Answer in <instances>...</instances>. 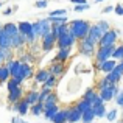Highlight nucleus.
<instances>
[{
    "label": "nucleus",
    "instance_id": "nucleus-1",
    "mask_svg": "<svg viewBox=\"0 0 123 123\" xmlns=\"http://www.w3.org/2000/svg\"><path fill=\"white\" fill-rule=\"evenodd\" d=\"M69 27H70V31L73 33V36H75L78 41H81L84 37H87L92 25H90L87 20H84V19H75V20L69 22Z\"/></svg>",
    "mask_w": 123,
    "mask_h": 123
},
{
    "label": "nucleus",
    "instance_id": "nucleus-2",
    "mask_svg": "<svg viewBox=\"0 0 123 123\" xmlns=\"http://www.w3.org/2000/svg\"><path fill=\"white\" fill-rule=\"evenodd\" d=\"M97 47H98V45L93 44L92 41H89V37H84V39L78 41V51L83 55V56H87V58L95 56Z\"/></svg>",
    "mask_w": 123,
    "mask_h": 123
},
{
    "label": "nucleus",
    "instance_id": "nucleus-3",
    "mask_svg": "<svg viewBox=\"0 0 123 123\" xmlns=\"http://www.w3.org/2000/svg\"><path fill=\"white\" fill-rule=\"evenodd\" d=\"M51 27H53V24L50 22L48 17L37 19L36 22H33V28H34V33L37 34V37H42V36H45L47 33H50Z\"/></svg>",
    "mask_w": 123,
    "mask_h": 123
},
{
    "label": "nucleus",
    "instance_id": "nucleus-4",
    "mask_svg": "<svg viewBox=\"0 0 123 123\" xmlns=\"http://www.w3.org/2000/svg\"><path fill=\"white\" fill-rule=\"evenodd\" d=\"M115 48H117V44L98 47V48H97V53H95V61L103 62V61H106V59H111V58H112V53H114Z\"/></svg>",
    "mask_w": 123,
    "mask_h": 123
},
{
    "label": "nucleus",
    "instance_id": "nucleus-5",
    "mask_svg": "<svg viewBox=\"0 0 123 123\" xmlns=\"http://www.w3.org/2000/svg\"><path fill=\"white\" fill-rule=\"evenodd\" d=\"M58 42V37L53 34V31H50V33H47L45 36L41 37V48L42 51H45V53H48V51H51L55 48V45H56Z\"/></svg>",
    "mask_w": 123,
    "mask_h": 123
},
{
    "label": "nucleus",
    "instance_id": "nucleus-6",
    "mask_svg": "<svg viewBox=\"0 0 123 123\" xmlns=\"http://www.w3.org/2000/svg\"><path fill=\"white\" fill-rule=\"evenodd\" d=\"M34 70H33V67H31V64H27V62H22V67H20V70H19V73L14 76L17 81H20V83H24V81H27V80H30V78H34Z\"/></svg>",
    "mask_w": 123,
    "mask_h": 123
},
{
    "label": "nucleus",
    "instance_id": "nucleus-7",
    "mask_svg": "<svg viewBox=\"0 0 123 123\" xmlns=\"http://www.w3.org/2000/svg\"><path fill=\"white\" fill-rule=\"evenodd\" d=\"M118 34H120V31H118V30H112V28H111L108 33H105V34L101 36V39H100V42H98V47L117 44V41H118Z\"/></svg>",
    "mask_w": 123,
    "mask_h": 123
},
{
    "label": "nucleus",
    "instance_id": "nucleus-8",
    "mask_svg": "<svg viewBox=\"0 0 123 123\" xmlns=\"http://www.w3.org/2000/svg\"><path fill=\"white\" fill-rule=\"evenodd\" d=\"M76 41H78V39L73 36V33H72V31H69V33L62 34L61 37H58L56 47H58V48H62V47H73Z\"/></svg>",
    "mask_w": 123,
    "mask_h": 123
},
{
    "label": "nucleus",
    "instance_id": "nucleus-9",
    "mask_svg": "<svg viewBox=\"0 0 123 123\" xmlns=\"http://www.w3.org/2000/svg\"><path fill=\"white\" fill-rule=\"evenodd\" d=\"M11 109L12 111H16L19 115H22V117H25V115L30 112V109H31V105L27 101L25 98H22L19 103H14V105L11 106Z\"/></svg>",
    "mask_w": 123,
    "mask_h": 123
},
{
    "label": "nucleus",
    "instance_id": "nucleus-10",
    "mask_svg": "<svg viewBox=\"0 0 123 123\" xmlns=\"http://www.w3.org/2000/svg\"><path fill=\"white\" fill-rule=\"evenodd\" d=\"M105 76H106V78H108L111 83H118V81H120V80L123 78V62H120V61H118L117 67H115L112 72L106 73Z\"/></svg>",
    "mask_w": 123,
    "mask_h": 123
},
{
    "label": "nucleus",
    "instance_id": "nucleus-11",
    "mask_svg": "<svg viewBox=\"0 0 123 123\" xmlns=\"http://www.w3.org/2000/svg\"><path fill=\"white\" fill-rule=\"evenodd\" d=\"M73 47H62V48H58V53L55 55V61L56 62H67L72 55Z\"/></svg>",
    "mask_w": 123,
    "mask_h": 123
},
{
    "label": "nucleus",
    "instance_id": "nucleus-12",
    "mask_svg": "<svg viewBox=\"0 0 123 123\" xmlns=\"http://www.w3.org/2000/svg\"><path fill=\"white\" fill-rule=\"evenodd\" d=\"M25 97L24 93V89H22V86H19L17 89L11 90V92H8V103L9 105H14V103H19L22 98Z\"/></svg>",
    "mask_w": 123,
    "mask_h": 123
},
{
    "label": "nucleus",
    "instance_id": "nucleus-13",
    "mask_svg": "<svg viewBox=\"0 0 123 123\" xmlns=\"http://www.w3.org/2000/svg\"><path fill=\"white\" fill-rule=\"evenodd\" d=\"M25 45H28L27 44V37L24 36V34H16L14 37H11V47L14 48V50H24L25 48Z\"/></svg>",
    "mask_w": 123,
    "mask_h": 123
},
{
    "label": "nucleus",
    "instance_id": "nucleus-14",
    "mask_svg": "<svg viewBox=\"0 0 123 123\" xmlns=\"http://www.w3.org/2000/svg\"><path fill=\"white\" fill-rule=\"evenodd\" d=\"M101 36H103V31L98 28V25H92L90 27V31H89V34H87V37H89V41H92L93 44H97L98 45V42L100 39H101Z\"/></svg>",
    "mask_w": 123,
    "mask_h": 123
},
{
    "label": "nucleus",
    "instance_id": "nucleus-15",
    "mask_svg": "<svg viewBox=\"0 0 123 123\" xmlns=\"http://www.w3.org/2000/svg\"><path fill=\"white\" fill-rule=\"evenodd\" d=\"M5 64H6V67L9 69L12 78H14V76L19 73V70H20V67H22V61L20 59H14V58H12V59H9V61H6Z\"/></svg>",
    "mask_w": 123,
    "mask_h": 123
},
{
    "label": "nucleus",
    "instance_id": "nucleus-16",
    "mask_svg": "<svg viewBox=\"0 0 123 123\" xmlns=\"http://www.w3.org/2000/svg\"><path fill=\"white\" fill-rule=\"evenodd\" d=\"M50 75L51 73H50L48 69H39V70H36V73H34V81L37 84H44L48 78H50Z\"/></svg>",
    "mask_w": 123,
    "mask_h": 123
},
{
    "label": "nucleus",
    "instance_id": "nucleus-17",
    "mask_svg": "<svg viewBox=\"0 0 123 123\" xmlns=\"http://www.w3.org/2000/svg\"><path fill=\"white\" fill-rule=\"evenodd\" d=\"M64 64H66V62H56V61H55V62H51L50 66H48V70H50L51 75H55V76L59 78V76L64 73V69H66Z\"/></svg>",
    "mask_w": 123,
    "mask_h": 123
},
{
    "label": "nucleus",
    "instance_id": "nucleus-18",
    "mask_svg": "<svg viewBox=\"0 0 123 123\" xmlns=\"http://www.w3.org/2000/svg\"><path fill=\"white\" fill-rule=\"evenodd\" d=\"M117 64H118V61L114 59V58H111V59H106V61H103V62H101V69H100V72H103V73L106 75V73L112 72V70L117 67Z\"/></svg>",
    "mask_w": 123,
    "mask_h": 123
},
{
    "label": "nucleus",
    "instance_id": "nucleus-19",
    "mask_svg": "<svg viewBox=\"0 0 123 123\" xmlns=\"http://www.w3.org/2000/svg\"><path fill=\"white\" fill-rule=\"evenodd\" d=\"M81 118H83V112L76 108V105L72 106V108H69V123L81 122Z\"/></svg>",
    "mask_w": 123,
    "mask_h": 123
},
{
    "label": "nucleus",
    "instance_id": "nucleus-20",
    "mask_svg": "<svg viewBox=\"0 0 123 123\" xmlns=\"http://www.w3.org/2000/svg\"><path fill=\"white\" fill-rule=\"evenodd\" d=\"M115 84H117V83H115ZM115 84H112V86H109V87H105V89H100L98 90L105 103L106 101H111V100L115 98V97H114V86H115Z\"/></svg>",
    "mask_w": 123,
    "mask_h": 123
},
{
    "label": "nucleus",
    "instance_id": "nucleus-21",
    "mask_svg": "<svg viewBox=\"0 0 123 123\" xmlns=\"http://www.w3.org/2000/svg\"><path fill=\"white\" fill-rule=\"evenodd\" d=\"M69 122V108L67 109H59L56 112V115L53 117L51 123H67Z\"/></svg>",
    "mask_w": 123,
    "mask_h": 123
},
{
    "label": "nucleus",
    "instance_id": "nucleus-22",
    "mask_svg": "<svg viewBox=\"0 0 123 123\" xmlns=\"http://www.w3.org/2000/svg\"><path fill=\"white\" fill-rule=\"evenodd\" d=\"M17 25H19V33L24 34L25 37H27L28 34L34 30V28H33V24H31V22H28V20H22V22H19Z\"/></svg>",
    "mask_w": 123,
    "mask_h": 123
},
{
    "label": "nucleus",
    "instance_id": "nucleus-23",
    "mask_svg": "<svg viewBox=\"0 0 123 123\" xmlns=\"http://www.w3.org/2000/svg\"><path fill=\"white\" fill-rule=\"evenodd\" d=\"M39 93H41V90H36V89H30L27 93H25V97L24 98L27 100L30 105H36L37 101H39Z\"/></svg>",
    "mask_w": 123,
    "mask_h": 123
},
{
    "label": "nucleus",
    "instance_id": "nucleus-24",
    "mask_svg": "<svg viewBox=\"0 0 123 123\" xmlns=\"http://www.w3.org/2000/svg\"><path fill=\"white\" fill-rule=\"evenodd\" d=\"M3 30L6 31V34L9 37H14L16 34H19V25L14 24V22H8V24L3 25Z\"/></svg>",
    "mask_w": 123,
    "mask_h": 123
},
{
    "label": "nucleus",
    "instance_id": "nucleus-25",
    "mask_svg": "<svg viewBox=\"0 0 123 123\" xmlns=\"http://www.w3.org/2000/svg\"><path fill=\"white\" fill-rule=\"evenodd\" d=\"M58 111H59L58 105H51V106H48V108H45V111H44V118H45V120H48V122H51V120H53V117L56 115Z\"/></svg>",
    "mask_w": 123,
    "mask_h": 123
},
{
    "label": "nucleus",
    "instance_id": "nucleus-26",
    "mask_svg": "<svg viewBox=\"0 0 123 123\" xmlns=\"http://www.w3.org/2000/svg\"><path fill=\"white\" fill-rule=\"evenodd\" d=\"M44 111H45L44 103H42V101H37L36 105H31L30 114H33L34 117H39V115H44Z\"/></svg>",
    "mask_w": 123,
    "mask_h": 123
},
{
    "label": "nucleus",
    "instance_id": "nucleus-27",
    "mask_svg": "<svg viewBox=\"0 0 123 123\" xmlns=\"http://www.w3.org/2000/svg\"><path fill=\"white\" fill-rule=\"evenodd\" d=\"M92 108H93V112H95L97 118H103V117H106V114H108L105 103H100V105H93Z\"/></svg>",
    "mask_w": 123,
    "mask_h": 123
},
{
    "label": "nucleus",
    "instance_id": "nucleus-28",
    "mask_svg": "<svg viewBox=\"0 0 123 123\" xmlns=\"http://www.w3.org/2000/svg\"><path fill=\"white\" fill-rule=\"evenodd\" d=\"M9 78H11V72H9V69L6 67V64L0 66V84L6 83Z\"/></svg>",
    "mask_w": 123,
    "mask_h": 123
},
{
    "label": "nucleus",
    "instance_id": "nucleus-29",
    "mask_svg": "<svg viewBox=\"0 0 123 123\" xmlns=\"http://www.w3.org/2000/svg\"><path fill=\"white\" fill-rule=\"evenodd\" d=\"M56 84H58V76H55V75H50V78L47 80L44 84H41V89H50V90H53L55 87H56Z\"/></svg>",
    "mask_w": 123,
    "mask_h": 123
},
{
    "label": "nucleus",
    "instance_id": "nucleus-30",
    "mask_svg": "<svg viewBox=\"0 0 123 123\" xmlns=\"http://www.w3.org/2000/svg\"><path fill=\"white\" fill-rule=\"evenodd\" d=\"M95 118H97V115H95V112H93V108H90L89 111L83 112L81 122H83V123H93V120H95Z\"/></svg>",
    "mask_w": 123,
    "mask_h": 123
},
{
    "label": "nucleus",
    "instance_id": "nucleus-31",
    "mask_svg": "<svg viewBox=\"0 0 123 123\" xmlns=\"http://www.w3.org/2000/svg\"><path fill=\"white\" fill-rule=\"evenodd\" d=\"M76 108H78L81 112H86V111H89V109L92 108V103H90L89 100H86V98H81L78 103H76Z\"/></svg>",
    "mask_w": 123,
    "mask_h": 123
},
{
    "label": "nucleus",
    "instance_id": "nucleus-32",
    "mask_svg": "<svg viewBox=\"0 0 123 123\" xmlns=\"http://www.w3.org/2000/svg\"><path fill=\"white\" fill-rule=\"evenodd\" d=\"M51 105H58V97H56V93L51 90L50 92V95L45 98V101H44V106L45 108H48V106H51Z\"/></svg>",
    "mask_w": 123,
    "mask_h": 123
},
{
    "label": "nucleus",
    "instance_id": "nucleus-33",
    "mask_svg": "<svg viewBox=\"0 0 123 123\" xmlns=\"http://www.w3.org/2000/svg\"><path fill=\"white\" fill-rule=\"evenodd\" d=\"M19 86H22V83L20 81H17L16 78H9L8 81H6V89H8V92H11V90H14V89H17Z\"/></svg>",
    "mask_w": 123,
    "mask_h": 123
},
{
    "label": "nucleus",
    "instance_id": "nucleus-34",
    "mask_svg": "<svg viewBox=\"0 0 123 123\" xmlns=\"http://www.w3.org/2000/svg\"><path fill=\"white\" fill-rule=\"evenodd\" d=\"M48 19H50L51 24H67V22H69L67 14L66 16H53V17H50V16H48Z\"/></svg>",
    "mask_w": 123,
    "mask_h": 123
},
{
    "label": "nucleus",
    "instance_id": "nucleus-35",
    "mask_svg": "<svg viewBox=\"0 0 123 123\" xmlns=\"http://www.w3.org/2000/svg\"><path fill=\"white\" fill-rule=\"evenodd\" d=\"M97 93H98V92H97V90L93 89V87H89V89H86V92H84V97H83V98L89 100V101L92 103V101H93V98H95V95H97Z\"/></svg>",
    "mask_w": 123,
    "mask_h": 123
},
{
    "label": "nucleus",
    "instance_id": "nucleus-36",
    "mask_svg": "<svg viewBox=\"0 0 123 123\" xmlns=\"http://www.w3.org/2000/svg\"><path fill=\"white\" fill-rule=\"evenodd\" d=\"M112 58H114V59H117V61H120L122 58H123V44L117 45V48H115L114 53H112Z\"/></svg>",
    "mask_w": 123,
    "mask_h": 123
},
{
    "label": "nucleus",
    "instance_id": "nucleus-37",
    "mask_svg": "<svg viewBox=\"0 0 123 123\" xmlns=\"http://www.w3.org/2000/svg\"><path fill=\"white\" fill-rule=\"evenodd\" d=\"M97 25H98V28L103 31V34L108 33V31L111 30V25H109V22H106V20H100V22H97Z\"/></svg>",
    "mask_w": 123,
    "mask_h": 123
},
{
    "label": "nucleus",
    "instance_id": "nucleus-38",
    "mask_svg": "<svg viewBox=\"0 0 123 123\" xmlns=\"http://www.w3.org/2000/svg\"><path fill=\"white\" fill-rule=\"evenodd\" d=\"M66 14H67V9H66V8L51 9V11L48 12V16H50V17H53V16H66Z\"/></svg>",
    "mask_w": 123,
    "mask_h": 123
},
{
    "label": "nucleus",
    "instance_id": "nucleus-39",
    "mask_svg": "<svg viewBox=\"0 0 123 123\" xmlns=\"http://www.w3.org/2000/svg\"><path fill=\"white\" fill-rule=\"evenodd\" d=\"M117 115H118V111H117V109H111V111L106 114V118H108V122H114L115 118H117Z\"/></svg>",
    "mask_w": 123,
    "mask_h": 123
},
{
    "label": "nucleus",
    "instance_id": "nucleus-40",
    "mask_svg": "<svg viewBox=\"0 0 123 123\" xmlns=\"http://www.w3.org/2000/svg\"><path fill=\"white\" fill-rule=\"evenodd\" d=\"M89 8H90L89 3H83V5H73V11H75V12L86 11V9H89Z\"/></svg>",
    "mask_w": 123,
    "mask_h": 123
},
{
    "label": "nucleus",
    "instance_id": "nucleus-41",
    "mask_svg": "<svg viewBox=\"0 0 123 123\" xmlns=\"http://www.w3.org/2000/svg\"><path fill=\"white\" fill-rule=\"evenodd\" d=\"M50 92H51L50 89H41V93H39V101L44 103V101H45V98H47V97L50 95Z\"/></svg>",
    "mask_w": 123,
    "mask_h": 123
},
{
    "label": "nucleus",
    "instance_id": "nucleus-42",
    "mask_svg": "<svg viewBox=\"0 0 123 123\" xmlns=\"http://www.w3.org/2000/svg\"><path fill=\"white\" fill-rule=\"evenodd\" d=\"M34 6L39 8V9L47 8V6H48V0H37V2H34Z\"/></svg>",
    "mask_w": 123,
    "mask_h": 123
},
{
    "label": "nucleus",
    "instance_id": "nucleus-43",
    "mask_svg": "<svg viewBox=\"0 0 123 123\" xmlns=\"http://www.w3.org/2000/svg\"><path fill=\"white\" fill-rule=\"evenodd\" d=\"M114 12L117 16H123V3H117L114 6Z\"/></svg>",
    "mask_w": 123,
    "mask_h": 123
},
{
    "label": "nucleus",
    "instance_id": "nucleus-44",
    "mask_svg": "<svg viewBox=\"0 0 123 123\" xmlns=\"http://www.w3.org/2000/svg\"><path fill=\"white\" fill-rule=\"evenodd\" d=\"M22 62H27V64H31V61H33V56H31L30 53H24L22 55Z\"/></svg>",
    "mask_w": 123,
    "mask_h": 123
},
{
    "label": "nucleus",
    "instance_id": "nucleus-45",
    "mask_svg": "<svg viewBox=\"0 0 123 123\" xmlns=\"http://www.w3.org/2000/svg\"><path fill=\"white\" fill-rule=\"evenodd\" d=\"M115 103H117V106L123 108V89L120 90V93H118V95L115 97Z\"/></svg>",
    "mask_w": 123,
    "mask_h": 123
},
{
    "label": "nucleus",
    "instance_id": "nucleus-46",
    "mask_svg": "<svg viewBox=\"0 0 123 123\" xmlns=\"http://www.w3.org/2000/svg\"><path fill=\"white\" fill-rule=\"evenodd\" d=\"M11 123H28V122L25 120L22 115H16V117H12V118H11Z\"/></svg>",
    "mask_w": 123,
    "mask_h": 123
},
{
    "label": "nucleus",
    "instance_id": "nucleus-47",
    "mask_svg": "<svg viewBox=\"0 0 123 123\" xmlns=\"http://www.w3.org/2000/svg\"><path fill=\"white\" fill-rule=\"evenodd\" d=\"M5 62H6V55H5V51H3V48L0 47V66H3Z\"/></svg>",
    "mask_w": 123,
    "mask_h": 123
},
{
    "label": "nucleus",
    "instance_id": "nucleus-48",
    "mask_svg": "<svg viewBox=\"0 0 123 123\" xmlns=\"http://www.w3.org/2000/svg\"><path fill=\"white\" fill-rule=\"evenodd\" d=\"M72 5H83V3H87V0H69Z\"/></svg>",
    "mask_w": 123,
    "mask_h": 123
},
{
    "label": "nucleus",
    "instance_id": "nucleus-49",
    "mask_svg": "<svg viewBox=\"0 0 123 123\" xmlns=\"http://www.w3.org/2000/svg\"><path fill=\"white\" fill-rule=\"evenodd\" d=\"M112 11H114V6L108 5V6H105V8H103V11H101V12H112Z\"/></svg>",
    "mask_w": 123,
    "mask_h": 123
},
{
    "label": "nucleus",
    "instance_id": "nucleus-50",
    "mask_svg": "<svg viewBox=\"0 0 123 123\" xmlns=\"http://www.w3.org/2000/svg\"><path fill=\"white\" fill-rule=\"evenodd\" d=\"M11 14H12V8H11V6H8V8L3 11V16H11Z\"/></svg>",
    "mask_w": 123,
    "mask_h": 123
},
{
    "label": "nucleus",
    "instance_id": "nucleus-51",
    "mask_svg": "<svg viewBox=\"0 0 123 123\" xmlns=\"http://www.w3.org/2000/svg\"><path fill=\"white\" fill-rule=\"evenodd\" d=\"M100 2H105V0H95V3H100Z\"/></svg>",
    "mask_w": 123,
    "mask_h": 123
},
{
    "label": "nucleus",
    "instance_id": "nucleus-52",
    "mask_svg": "<svg viewBox=\"0 0 123 123\" xmlns=\"http://www.w3.org/2000/svg\"><path fill=\"white\" fill-rule=\"evenodd\" d=\"M120 62H123V58H122V59H120Z\"/></svg>",
    "mask_w": 123,
    "mask_h": 123
},
{
    "label": "nucleus",
    "instance_id": "nucleus-53",
    "mask_svg": "<svg viewBox=\"0 0 123 123\" xmlns=\"http://www.w3.org/2000/svg\"><path fill=\"white\" fill-rule=\"evenodd\" d=\"M67 123H69V122H67Z\"/></svg>",
    "mask_w": 123,
    "mask_h": 123
},
{
    "label": "nucleus",
    "instance_id": "nucleus-54",
    "mask_svg": "<svg viewBox=\"0 0 123 123\" xmlns=\"http://www.w3.org/2000/svg\"><path fill=\"white\" fill-rule=\"evenodd\" d=\"M122 114H123V112H122Z\"/></svg>",
    "mask_w": 123,
    "mask_h": 123
}]
</instances>
